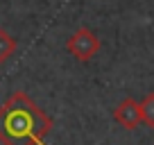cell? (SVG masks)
<instances>
[{"label": "cell", "mask_w": 154, "mask_h": 145, "mask_svg": "<svg viewBox=\"0 0 154 145\" xmlns=\"http://www.w3.org/2000/svg\"><path fill=\"white\" fill-rule=\"evenodd\" d=\"M52 129V118L23 91H14L0 106V143L38 145Z\"/></svg>", "instance_id": "6da1fadb"}, {"label": "cell", "mask_w": 154, "mask_h": 145, "mask_svg": "<svg viewBox=\"0 0 154 145\" xmlns=\"http://www.w3.org/2000/svg\"><path fill=\"white\" fill-rule=\"evenodd\" d=\"M66 50L70 57H75L77 61H91L97 52H100V39L97 34L91 32L88 27H79L77 32H72L66 41Z\"/></svg>", "instance_id": "7a4b0ae2"}, {"label": "cell", "mask_w": 154, "mask_h": 145, "mask_svg": "<svg viewBox=\"0 0 154 145\" xmlns=\"http://www.w3.org/2000/svg\"><path fill=\"white\" fill-rule=\"evenodd\" d=\"M113 120L120 127H125V129H138L143 125V120H140V100L125 97L113 109Z\"/></svg>", "instance_id": "3957f363"}, {"label": "cell", "mask_w": 154, "mask_h": 145, "mask_svg": "<svg viewBox=\"0 0 154 145\" xmlns=\"http://www.w3.org/2000/svg\"><path fill=\"white\" fill-rule=\"evenodd\" d=\"M14 52H16V39L7 29L0 27V63L9 61V59L14 57Z\"/></svg>", "instance_id": "277c9868"}, {"label": "cell", "mask_w": 154, "mask_h": 145, "mask_svg": "<svg viewBox=\"0 0 154 145\" xmlns=\"http://www.w3.org/2000/svg\"><path fill=\"white\" fill-rule=\"evenodd\" d=\"M140 120L145 127L154 129V93H145L140 100Z\"/></svg>", "instance_id": "5b68a950"}]
</instances>
